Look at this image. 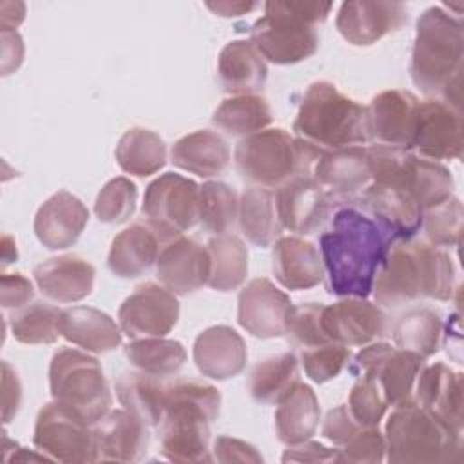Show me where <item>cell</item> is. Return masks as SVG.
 I'll return each instance as SVG.
<instances>
[{"mask_svg": "<svg viewBox=\"0 0 464 464\" xmlns=\"http://www.w3.org/2000/svg\"><path fill=\"white\" fill-rule=\"evenodd\" d=\"M392 243L393 239L361 208L339 207L330 228L319 237L328 294L366 299Z\"/></svg>", "mask_w": 464, "mask_h": 464, "instance_id": "cell-1", "label": "cell"}, {"mask_svg": "<svg viewBox=\"0 0 464 464\" xmlns=\"http://www.w3.org/2000/svg\"><path fill=\"white\" fill-rule=\"evenodd\" d=\"M457 270L448 252L426 241H393L377 270L373 297L384 308L420 299H453Z\"/></svg>", "mask_w": 464, "mask_h": 464, "instance_id": "cell-2", "label": "cell"}, {"mask_svg": "<svg viewBox=\"0 0 464 464\" xmlns=\"http://www.w3.org/2000/svg\"><path fill=\"white\" fill-rule=\"evenodd\" d=\"M464 29L460 18L440 5L428 7L415 25L410 62L413 83L428 96H442L460 109Z\"/></svg>", "mask_w": 464, "mask_h": 464, "instance_id": "cell-3", "label": "cell"}, {"mask_svg": "<svg viewBox=\"0 0 464 464\" xmlns=\"http://www.w3.org/2000/svg\"><path fill=\"white\" fill-rule=\"evenodd\" d=\"M221 393L218 388L178 379L167 384L165 413L160 422L161 455L172 462H210V424L218 419Z\"/></svg>", "mask_w": 464, "mask_h": 464, "instance_id": "cell-4", "label": "cell"}, {"mask_svg": "<svg viewBox=\"0 0 464 464\" xmlns=\"http://www.w3.org/2000/svg\"><path fill=\"white\" fill-rule=\"evenodd\" d=\"M332 11V2H266L265 14L250 29V42L265 62L290 65L315 54L317 24Z\"/></svg>", "mask_w": 464, "mask_h": 464, "instance_id": "cell-5", "label": "cell"}, {"mask_svg": "<svg viewBox=\"0 0 464 464\" xmlns=\"http://www.w3.org/2000/svg\"><path fill=\"white\" fill-rule=\"evenodd\" d=\"M294 132L321 150L362 147L370 141L366 107L339 92L330 82H314L303 94Z\"/></svg>", "mask_w": 464, "mask_h": 464, "instance_id": "cell-6", "label": "cell"}, {"mask_svg": "<svg viewBox=\"0 0 464 464\" xmlns=\"http://www.w3.org/2000/svg\"><path fill=\"white\" fill-rule=\"evenodd\" d=\"M462 431L419 406H397L386 420V460L390 464H451L462 460Z\"/></svg>", "mask_w": 464, "mask_h": 464, "instance_id": "cell-7", "label": "cell"}, {"mask_svg": "<svg viewBox=\"0 0 464 464\" xmlns=\"http://www.w3.org/2000/svg\"><path fill=\"white\" fill-rule=\"evenodd\" d=\"M321 152L285 129H265L237 141L234 161L245 181L254 187L279 188L295 176L312 174Z\"/></svg>", "mask_w": 464, "mask_h": 464, "instance_id": "cell-8", "label": "cell"}, {"mask_svg": "<svg viewBox=\"0 0 464 464\" xmlns=\"http://www.w3.org/2000/svg\"><path fill=\"white\" fill-rule=\"evenodd\" d=\"M51 397L74 410L89 424L112 406V393L96 357L76 348H60L49 364Z\"/></svg>", "mask_w": 464, "mask_h": 464, "instance_id": "cell-9", "label": "cell"}, {"mask_svg": "<svg viewBox=\"0 0 464 464\" xmlns=\"http://www.w3.org/2000/svg\"><path fill=\"white\" fill-rule=\"evenodd\" d=\"M141 212L165 245L198 223L199 185L181 174L165 172L147 185Z\"/></svg>", "mask_w": 464, "mask_h": 464, "instance_id": "cell-10", "label": "cell"}, {"mask_svg": "<svg viewBox=\"0 0 464 464\" xmlns=\"http://www.w3.org/2000/svg\"><path fill=\"white\" fill-rule=\"evenodd\" d=\"M33 444L36 451L58 462H98L92 424L54 399L38 411Z\"/></svg>", "mask_w": 464, "mask_h": 464, "instance_id": "cell-11", "label": "cell"}, {"mask_svg": "<svg viewBox=\"0 0 464 464\" xmlns=\"http://www.w3.org/2000/svg\"><path fill=\"white\" fill-rule=\"evenodd\" d=\"M424 364L426 357L379 341L364 344L353 357V372L373 375L395 408L415 402V382Z\"/></svg>", "mask_w": 464, "mask_h": 464, "instance_id": "cell-12", "label": "cell"}, {"mask_svg": "<svg viewBox=\"0 0 464 464\" xmlns=\"http://www.w3.org/2000/svg\"><path fill=\"white\" fill-rule=\"evenodd\" d=\"M179 319V303L172 292L156 283H143L121 303L118 323L130 339L165 337Z\"/></svg>", "mask_w": 464, "mask_h": 464, "instance_id": "cell-13", "label": "cell"}, {"mask_svg": "<svg viewBox=\"0 0 464 464\" xmlns=\"http://www.w3.org/2000/svg\"><path fill=\"white\" fill-rule=\"evenodd\" d=\"M411 149L428 160H457L462 156V114L460 109L442 102H419Z\"/></svg>", "mask_w": 464, "mask_h": 464, "instance_id": "cell-14", "label": "cell"}, {"mask_svg": "<svg viewBox=\"0 0 464 464\" xmlns=\"http://www.w3.org/2000/svg\"><path fill=\"white\" fill-rule=\"evenodd\" d=\"M408 18V7L402 2L350 0L341 4L335 27L348 44L368 47L402 29Z\"/></svg>", "mask_w": 464, "mask_h": 464, "instance_id": "cell-15", "label": "cell"}, {"mask_svg": "<svg viewBox=\"0 0 464 464\" xmlns=\"http://www.w3.org/2000/svg\"><path fill=\"white\" fill-rule=\"evenodd\" d=\"M335 199L312 178V174L295 176L276 192L277 216L283 228L308 236L314 234L330 218Z\"/></svg>", "mask_w": 464, "mask_h": 464, "instance_id": "cell-16", "label": "cell"}, {"mask_svg": "<svg viewBox=\"0 0 464 464\" xmlns=\"http://www.w3.org/2000/svg\"><path fill=\"white\" fill-rule=\"evenodd\" d=\"M292 306L290 297L270 279L257 277L239 292L237 323L257 339L283 337Z\"/></svg>", "mask_w": 464, "mask_h": 464, "instance_id": "cell-17", "label": "cell"}, {"mask_svg": "<svg viewBox=\"0 0 464 464\" xmlns=\"http://www.w3.org/2000/svg\"><path fill=\"white\" fill-rule=\"evenodd\" d=\"M419 98L402 89L375 94L366 107V130L370 141L395 149H411Z\"/></svg>", "mask_w": 464, "mask_h": 464, "instance_id": "cell-18", "label": "cell"}, {"mask_svg": "<svg viewBox=\"0 0 464 464\" xmlns=\"http://www.w3.org/2000/svg\"><path fill=\"white\" fill-rule=\"evenodd\" d=\"M323 328L334 343L364 346L386 335L388 317L379 304L368 299L343 297L334 304H324Z\"/></svg>", "mask_w": 464, "mask_h": 464, "instance_id": "cell-19", "label": "cell"}, {"mask_svg": "<svg viewBox=\"0 0 464 464\" xmlns=\"http://www.w3.org/2000/svg\"><path fill=\"white\" fill-rule=\"evenodd\" d=\"M353 203L393 241L411 239L422 227V208L399 187L372 181Z\"/></svg>", "mask_w": 464, "mask_h": 464, "instance_id": "cell-20", "label": "cell"}, {"mask_svg": "<svg viewBox=\"0 0 464 464\" xmlns=\"http://www.w3.org/2000/svg\"><path fill=\"white\" fill-rule=\"evenodd\" d=\"M156 277L174 295H188L208 285L210 254L196 239L179 236L165 243L156 261Z\"/></svg>", "mask_w": 464, "mask_h": 464, "instance_id": "cell-21", "label": "cell"}, {"mask_svg": "<svg viewBox=\"0 0 464 464\" xmlns=\"http://www.w3.org/2000/svg\"><path fill=\"white\" fill-rule=\"evenodd\" d=\"M312 178L335 199V203L346 199L355 201V198L372 183L366 147L323 150L312 167Z\"/></svg>", "mask_w": 464, "mask_h": 464, "instance_id": "cell-22", "label": "cell"}, {"mask_svg": "<svg viewBox=\"0 0 464 464\" xmlns=\"http://www.w3.org/2000/svg\"><path fill=\"white\" fill-rule=\"evenodd\" d=\"M89 221V210L67 190H58L45 199L34 216V236L49 250L72 246Z\"/></svg>", "mask_w": 464, "mask_h": 464, "instance_id": "cell-23", "label": "cell"}, {"mask_svg": "<svg viewBox=\"0 0 464 464\" xmlns=\"http://www.w3.org/2000/svg\"><path fill=\"white\" fill-rule=\"evenodd\" d=\"M149 426L127 410H109L92 424L98 460L138 462L149 448Z\"/></svg>", "mask_w": 464, "mask_h": 464, "instance_id": "cell-24", "label": "cell"}, {"mask_svg": "<svg viewBox=\"0 0 464 464\" xmlns=\"http://www.w3.org/2000/svg\"><path fill=\"white\" fill-rule=\"evenodd\" d=\"M192 355L198 370L214 381H227L239 375L248 359L243 337L225 324L203 330L194 341Z\"/></svg>", "mask_w": 464, "mask_h": 464, "instance_id": "cell-25", "label": "cell"}, {"mask_svg": "<svg viewBox=\"0 0 464 464\" xmlns=\"http://www.w3.org/2000/svg\"><path fill=\"white\" fill-rule=\"evenodd\" d=\"M415 402L462 431V373L444 362L424 364L415 382Z\"/></svg>", "mask_w": 464, "mask_h": 464, "instance_id": "cell-26", "label": "cell"}, {"mask_svg": "<svg viewBox=\"0 0 464 464\" xmlns=\"http://www.w3.org/2000/svg\"><path fill=\"white\" fill-rule=\"evenodd\" d=\"M94 276V266L80 256L51 257L33 270L38 290L54 303H76L91 295Z\"/></svg>", "mask_w": 464, "mask_h": 464, "instance_id": "cell-27", "label": "cell"}, {"mask_svg": "<svg viewBox=\"0 0 464 464\" xmlns=\"http://www.w3.org/2000/svg\"><path fill=\"white\" fill-rule=\"evenodd\" d=\"M272 270L286 290H308L324 279V266L317 246L303 237H279L272 248Z\"/></svg>", "mask_w": 464, "mask_h": 464, "instance_id": "cell-28", "label": "cell"}, {"mask_svg": "<svg viewBox=\"0 0 464 464\" xmlns=\"http://www.w3.org/2000/svg\"><path fill=\"white\" fill-rule=\"evenodd\" d=\"M60 335L92 353L112 352L121 344V328L116 321L92 306H72L62 310Z\"/></svg>", "mask_w": 464, "mask_h": 464, "instance_id": "cell-29", "label": "cell"}, {"mask_svg": "<svg viewBox=\"0 0 464 464\" xmlns=\"http://www.w3.org/2000/svg\"><path fill=\"white\" fill-rule=\"evenodd\" d=\"M163 243L149 223H134L123 228L111 245L107 265L121 279L143 276L156 265Z\"/></svg>", "mask_w": 464, "mask_h": 464, "instance_id": "cell-30", "label": "cell"}, {"mask_svg": "<svg viewBox=\"0 0 464 464\" xmlns=\"http://www.w3.org/2000/svg\"><path fill=\"white\" fill-rule=\"evenodd\" d=\"M274 420L276 435L286 446L312 439L321 420L319 399L312 386L297 381L277 401Z\"/></svg>", "mask_w": 464, "mask_h": 464, "instance_id": "cell-31", "label": "cell"}, {"mask_svg": "<svg viewBox=\"0 0 464 464\" xmlns=\"http://www.w3.org/2000/svg\"><path fill=\"white\" fill-rule=\"evenodd\" d=\"M218 76L223 89L234 96L256 94L265 87L268 69L250 40H232L219 53Z\"/></svg>", "mask_w": 464, "mask_h": 464, "instance_id": "cell-32", "label": "cell"}, {"mask_svg": "<svg viewBox=\"0 0 464 464\" xmlns=\"http://www.w3.org/2000/svg\"><path fill=\"white\" fill-rule=\"evenodd\" d=\"M170 161L174 167L199 178H214L227 170L230 163V149L223 136L201 129L179 138L172 145Z\"/></svg>", "mask_w": 464, "mask_h": 464, "instance_id": "cell-33", "label": "cell"}, {"mask_svg": "<svg viewBox=\"0 0 464 464\" xmlns=\"http://www.w3.org/2000/svg\"><path fill=\"white\" fill-rule=\"evenodd\" d=\"M116 397L123 410L140 419L145 426H160L165 402L167 384L161 377H154L145 372H123L116 379Z\"/></svg>", "mask_w": 464, "mask_h": 464, "instance_id": "cell-34", "label": "cell"}, {"mask_svg": "<svg viewBox=\"0 0 464 464\" xmlns=\"http://www.w3.org/2000/svg\"><path fill=\"white\" fill-rule=\"evenodd\" d=\"M237 221L243 236L256 246H272L283 232L277 216L276 192L265 187H248L239 196Z\"/></svg>", "mask_w": 464, "mask_h": 464, "instance_id": "cell-35", "label": "cell"}, {"mask_svg": "<svg viewBox=\"0 0 464 464\" xmlns=\"http://www.w3.org/2000/svg\"><path fill=\"white\" fill-rule=\"evenodd\" d=\"M114 156L123 172L145 178L165 167L167 145L158 132L145 127H132L120 138Z\"/></svg>", "mask_w": 464, "mask_h": 464, "instance_id": "cell-36", "label": "cell"}, {"mask_svg": "<svg viewBox=\"0 0 464 464\" xmlns=\"http://www.w3.org/2000/svg\"><path fill=\"white\" fill-rule=\"evenodd\" d=\"M442 332V315L430 306H417L397 319L392 335L397 348L419 353L428 359L439 352Z\"/></svg>", "mask_w": 464, "mask_h": 464, "instance_id": "cell-37", "label": "cell"}, {"mask_svg": "<svg viewBox=\"0 0 464 464\" xmlns=\"http://www.w3.org/2000/svg\"><path fill=\"white\" fill-rule=\"evenodd\" d=\"M210 254L208 286L218 292L239 288L248 276V248L234 234L214 236L207 243Z\"/></svg>", "mask_w": 464, "mask_h": 464, "instance_id": "cell-38", "label": "cell"}, {"mask_svg": "<svg viewBox=\"0 0 464 464\" xmlns=\"http://www.w3.org/2000/svg\"><path fill=\"white\" fill-rule=\"evenodd\" d=\"M272 109L259 94H236L221 102L212 123L228 136H250L272 123Z\"/></svg>", "mask_w": 464, "mask_h": 464, "instance_id": "cell-39", "label": "cell"}, {"mask_svg": "<svg viewBox=\"0 0 464 464\" xmlns=\"http://www.w3.org/2000/svg\"><path fill=\"white\" fill-rule=\"evenodd\" d=\"M299 381V361L295 353L283 352L259 361L248 377V392L263 404L277 402Z\"/></svg>", "mask_w": 464, "mask_h": 464, "instance_id": "cell-40", "label": "cell"}, {"mask_svg": "<svg viewBox=\"0 0 464 464\" xmlns=\"http://www.w3.org/2000/svg\"><path fill=\"white\" fill-rule=\"evenodd\" d=\"M123 352L136 370L154 377L176 375L187 361L185 346L179 341L165 337L132 339L125 344Z\"/></svg>", "mask_w": 464, "mask_h": 464, "instance_id": "cell-41", "label": "cell"}, {"mask_svg": "<svg viewBox=\"0 0 464 464\" xmlns=\"http://www.w3.org/2000/svg\"><path fill=\"white\" fill-rule=\"evenodd\" d=\"M60 308L44 301H34L14 310L7 323L13 337L18 343L53 344L60 337Z\"/></svg>", "mask_w": 464, "mask_h": 464, "instance_id": "cell-42", "label": "cell"}, {"mask_svg": "<svg viewBox=\"0 0 464 464\" xmlns=\"http://www.w3.org/2000/svg\"><path fill=\"white\" fill-rule=\"evenodd\" d=\"M239 199L236 190L223 181H207L199 187L198 223L210 234H227L237 219Z\"/></svg>", "mask_w": 464, "mask_h": 464, "instance_id": "cell-43", "label": "cell"}, {"mask_svg": "<svg viewBox=\"0 0 464 464\" xmlns=\"http://www.w3.org/2000/svg\"><path fill=\"white\" fill-rule=\"evenodd\" d=\"M462 203L451 196L422 210V227L426 239L433 246H457L462 232Z\"/></svg>", "mask_w": 464, "mask_h": 464, "instance_id": "cell-44", "label": "cell"}, {"mask_svg": "<svg viewBox=\"0 0 464 464\" xmlns=\"http://www.w3.org/2000/svg\"><path fill=\"white\" fill-rule=\"evenodd\" d=\"M136 199L138 188L129 178H112L98 192L94 214L102 223L107 225L125 223L136 210Z\"/></svg>", "mask_w": 464, "mask_h": 464, "instance_id": "cell-45", "label": "cell"}, {"mask_svg": "<svg viewBox=\"0 0 464 464\" xmlns=\"http://www.w3.org/2000/svg\"><path fill=\"white\" fill-rule=\"evenodd\" d=\"M346 406L359 426L377 428L390 404L382 393L379 381L370 373H359L357 381L350 390Z\"/></svg>", "mask_w": 464, "mask_h": 464, "instance_id": "cell-46", "label": "cell"}, {"mask_svg": "<svg viewBox=\"0 0 464 464\" xmlns=\"http://www.w3.org/2000/svg\"><path fill=\"white\" fill-rule=\"evenodd\" d=\"M323 303H301L292 306L285 332L288 343L303 350L330 343L323 328Z\"/></svg>", "mask_w": 464, "mask_h": 464, "instance_id": "cell-47", "label": "cell"}, {"mask_svg": "<svg viewBox=\"0 0 464 464\" xmlns=\"http://www.w3.org/2000/svg\"><path fill=\"white\" fill-rule=\"evenodd\" d=\"M350 359V348L334 341L304 348L301 352V362L304 366V372L317 384L335 379L348 366Z\"/></svg>", "mask_w": 464, "mask_h": 464, "instance_id": "cell-48", "label": "cell"}, {"mask_svg": "<svg viewBox=\"0 0 464 464\" xmlns=\"http://www.w3.org/2000/svg\"><path fill=\"white\" fill-rule=\"evenodd\" d=\"M386 459V440L377 428H361L339 450L335 462L375 464Z\"/></svg>", "mask_w": 464, "mask_h": 464, "instance_id": "cell-49", "label": "cell"}, {"mask_svg": "<svg viewBox=\"0 0 464 464\" xmlns=\"http://www.w3.org/2000/svg\"><path fill=\"white\" fill-rule=\"evenodd\" d=\"M362 426H359L348 411L346 404L332 408L323 422V437L335 446H343L348 439H352Z\"/></svg>", "mask_w": 464, "mask_h": 464, "instance_id": "cell-50", "label": "cell"}, {"mask_svg": "<svg viewBox=\"0 0 464 464\" xmlns=\"http://www.w3.org/2000/svg\"><path fill=\"white\" fill-rule=\"evenodd\" d=\"M33 283L22 274H2L0 277V301L4 310H18L33 299Z\"/></svg>", "mask_w": 464, "mask_h": 464, "instance_id": "cell-51", "label": "cell"}, {"mask_svg": "<svg viewBox=\"0 0 464 464\" xmlns=\"http://www.w3.org/2000/svg\"><path fill=\"white\" fill-rule=\"evenodd\" d=\"M214 459L218 462H250V464H261L263 457L261 453L248 442L219 435L214 442Z\"/></svg>", "mask_w": 464, "mask_h": 464, "instance_id": "cell-52", "label": "cell"}, {"mask_svg": "<svg viewBox=\"0 0 464 464\" xmlns=\"http://www.w3.org/2000/svg\"><path fill=\"white\" fill-rule=\"evenodd\" d=\"M2 420L11 422L22 402V384L9 362H2Z\"/></svg>", "mask_w": 464, "mask_h": 464, "instance_id": "cell-53", "label": "cell"}, {"mask_svg": "<svg viewBox=\"0 0 464 464\" xmlns=\"http://www.w3.org/2000/svg\"><path fill=\"white\" fill-rule=\"evenodd\" d=\"M337 459V450H330L319 442L314 440H304L299 444L288 446L285 450L281 460L283 462H335Z\"/></svg>", "mask_w": 464, "mask_h": 464, "instance_id": "cell-54", "label": "cell"}, {"mask_svg": "<svg viewBox=\"0 0 464 464\" xmlns=\"http://www.w3.org/2000/svg\"><path fill=\"white\" fill-rule=\"evenodd\" d=\"M2 74L16 71L24 60V40L16 31H2Z\"/></svg>", "mask_w": 464, "mask_h": 464, "instance_id": "cell-55", "label": "cell"}, {"mask_svg": "<svg viewBox=\"0 0 464 464\" xmlns=\"http://www.w3.org/2000/svg\"><path fill=\"white\" fill-rule=\"evenodd\" d=\"M207 7L223 18H236L241 14H246L250 11H254L256 7H259L257 2H207Z\"/></svg>", "mask_w": 464, "mask_h": 464, "instance_id": "cell-56", "label": "cell"}, {"mask_svg": "<svg viewBox=\"0 0 464 464\" xmlns=\"http://www.w3.org/2000/svg\"><path fill=\"white\" fill-rule=\"evenodd\" d=\"M25 18V5L22 2L0 4V25L2 31H14Z\"/></svg>", "mask_w": 464, "mask_h": 464, "instance_id": "cell-57", "label": "cell"}, {"mask_svg": "<svg viewBox=\"0 0 464 464\" xmlns=\"http://www.w3.org/2000/svg\"><path fill=\"white\" fill-rule=\"evenodd\" d=\"M16 257H18V252H16V243H14V239L11 237V236H4L2 237V265L5 266V265H9V263H13V261H16Z\"/></svg>", "mask_w": 464, "mask_h": 464, "instance_id": "cell-58", "label": "cell"}, {"mask_svg": "<svg viewBox=\"0 0 464 464\" xmlns=\"http://www.w3.org/2000/svg\"><path fill=\"white\" fill-rule=\"evenodd\" d=\"M11 462H14V460H53L51 457H47L45 453H27V450L25 448H18V451L9 459Z\"/></svg>", "mask_w": 464, "mask_h": 464, "instance_id": "cell-59", "label": "cell"}]
</instances>
